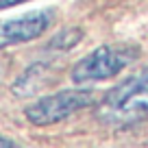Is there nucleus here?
<instances>
[{
    "label": "nucleus",
    "mask_w": 148,
    "mask_h": 148,
    "mask_svg": "<svg viewBox=\"0 0 148 148\" xmlns=\"http://www.w3.org/2000/svg\"><path fill=\"white\" fill-rule=\"evenodd\" d=\"M96 118L107 126L124 129L148 118V68L139 70L105 94L96 107Z\"/></svg>",
    "instance_id": "1"
},
{
    "label": "nucleus",
    "mask_w": 148,
    "mask_h": 148,
    "mask_svg": "<svg viewBox=\"0 0 148 148\" xmlns=\"http://www.w3.org/2000/svg\"><path fill=\"white\" fill-rule=\"evenodd\" d=\"M139 59V48L131 44H105L98 46L94 52L85 55L72 65L70 79L76 85L107 81L111 76L120 74L126 65L135 63Z\"/></svg>",
    "instance_id": "2"
},
{
    "label": "nucleus",
    "mask_w": 148,
    "mask_h": 148,
    "mask_svg": "<svg viewBox=\"0 0 148 148\" xmlns=\"http://www.w3.org/2000/svg\"><path fill=\"white\" fill-rule=\"evenodd\" d=\"M96 94L92 89H61L50 96H42L24 107V118L33 126H50L63 122L76 111L96 105Z\"/></svg>",
    "instance_id": "3"
},
{
    "label": "nucleus",
    "mask_w": 148,
    "mask_h": 148,
    "mask_svg": "<svg viewBox=\"0 0 148 148\" xmlns=\"http://www.w3.org/2000/svg\"><path fill=\"white\" fill-rule=\"evenodd\" d=\"M55 22V9L31 11L22 18L0 20V50L42 37Z\"/></svg>",
    "instance_id": "4"
},
{
    "label": "nucleus",
    "mask_w": 148,
    "mask_h": 148,
    "mask_svg": "<svg viewBox=\"0 0 148 148\" xmlns=\"http://www.w3.org/2000/svg\"><path fill=\"white\" fill-rule=\"evenodd\" d=\"M52 63H33L26 72H22L11 85V92L18 98L33 96L39 87H46L52 81Z\"/></svg>",
    "instance_id": "5"
},
{
    "label": "nucleus",
    "mask_w": 148,
    "mask_h": 148,
    "mask_svg": "<svg viewBox=\"0 0 148 148\" xmlns=\"http://www.w3.org/2000/svg\"><path fill=\"white\" fill-rule=\"evenodd\" d=\"M83 39V28L81 26H68L63 31H59L50 42L46 44V50H59V52H68L74 46H79Z\"/></svg>",
    "instance_id": "6"
},
{
    "label": "nucleus",
    "mask_w": 148,
    "mask_h": 148,
    "mask_svg": "<svg viewBox=\"0 0 148 148\" xmlns=\"http://www.w3.org/2000/svg\"><path fill=\"white\" fill-rule=\"evenodd\" d=\"M22 2H28V0H0V9H11V7H18Z\"/></svg>",
    "instance_id": "7"
},
{
    "label": "nucleus",
    "mask_w": 148,
    "mask_h": 148,
    "mask_svg": "<svg viewBox=\"0 0 148 148\" xmlns=\"http://www.w3.org/2000/svg\"><path fill=\"white\" fill-rule=\"evenodd\" d=\"M13 146H18V144H15L13 139H9V137H2V135H0V148H13Z\"/></svg>",
    "instance_id": "8"
}]
</instances>
